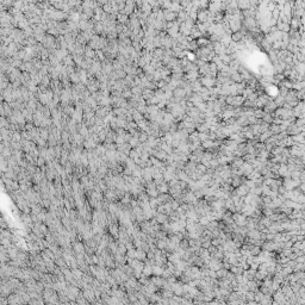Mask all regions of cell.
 <instances>
[{
  "label": "cell",
  "instance_id": "1",
  "mask_svg": "<svg viewBox=\"0 0 305 305\" xmlns=\"http://www.w3.org/2000/svg\"><path fill=\"white\" fill-rule=\"evenodd\" d=\"M199 80L201 82V85L206 88H214L217 85V78H212V76H200Z\"/></svg>",
  "mask_w": 305,
  "mask_h": 305
},
{
  "label": "cell",
  "instance_id": "6",
  "mask_svg": "<svg viewBox=\"0 0 305 305\" xmlns=\"http://www.w3.org/2000/svg\"><path fill=\"white\" fill-rule=\"evenodd\" d=\"M147 251L143 250L142 248H137L136 249V259H138V260L141 261H145L147 260Z\"/></svg>",
  "mask_w": 305,
  "mask_h": 305
},
{
  "label": "cell",
  "instance_id": "4",
  "mask_svg": "<svg viewBox=\"0 0 305 305\" xmlns=\"http://www.w3.org/2000/svg\"><path fill=\"white\" fill-rule=\"evenodd\" d=\"M235 192H236V194H237V196H240V197H246V196L250 192V189H249V187H248V186L243 182L242 185H240L238 187H236V189H235Z\"/></svg>",
  "mask_w": 305,
  "mask_h": 305
},
{
  "label": "cell",
  "instance_id": "5",
  "mask_svg": "<svg viewBox=\"0 0 305 305\" xmlns=\"http://www.w3.org/2000/svg\"><path fill=\"white\" fill-rule=\"evenodd\" d=\"M73 248L75 251V255L76 254H85V244H82L81 242H73Z\"/></svg>",
  "mask_w": 305,
  "mask_h": 305
},
{
  "label": "cell",
  "instance_id": "2",
  "mask_svg": "<svg viewBox=\"0 0 305 305\" xmlns=\"http://www.w3.org/2000/svg\"><path fill=\"white\" fill-rule=\"evenodd\" d=\"M233 218L235 224L238 226H246L247 225V216L242 212H234Z\"/></svg>",
  "mask_w": 305,
  "mask_h": 305
},
{
  "label": "cell",
  "instance_id": "7",
  "mask_svg": "<svg viewBox=\"0 0 305 305\" xmlns=\"http://www.w3.org/2000/svg\"><path fill=\"white\" fill-rule=\"evenodd\" d=\"M165 267L159 266V265H154L152 266V275H162L165 272Z\"/></svg>",
  "mask_w": 305,
  "mask_h": 305
},
{
  "label": "cell",
  "instance_id": "9",
  "mask_svg": "<svg viewBox=\"0 0 305 305\" xmlns=\"http://www.w3.org/2000/svg\"><path fill=\"white\" fill-rule=\"evenodd\" d=\"M217 272V278L221 279V278H224L225 275L228 274V272H229V269L224 268V267H222L221 269H218V270H216Z\"/></svg>",
  "mask_w": 305,
  "mask_h": 305
},
{
  "label": "cell",
  "instance_id": "3",
  "mask_svg": "<svg viewBox=\"0 0 305 305\" xmlns=\"http://www.w3.org/2000/svg\"><path fill=\"white\" fill-rule=\"evenodd\" d=\"M278 108V105H277V103L274 101V99H270L267 101V104L263 106V111L266 112V113H274V111Z\"/></svg>",
  "mask_w": 305,
  "mask_h": 305
},
{
  "label": "cell",
  "instance_id": "8",
  "mask_svg": "<svg viewBox=\"0 0 305 305\" xmlns=\"http://www.w3.org/2000/svg\"><path fill=\"white\" fill-rule=\"evenodd\" d=\"M143 274L148 275V277L152 275V265L145 262V266H144V269H143Z\"/></svg>",
  "mask_w": 305,
  "mask_h": 305
}]
</instances>
